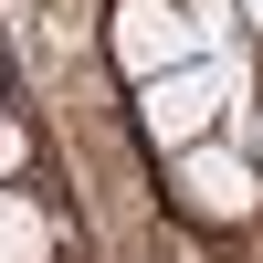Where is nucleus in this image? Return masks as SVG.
I'll list each match as a JSON object with an SVG mask.
<instances>
[{
	"label": "nucleus",
	"instance_id": "f257e3e1",
	"mask_svg": "<svg viewBox=\"0 0 263 263\" xmlns=\"http://www.w3.org/2000/svg\"><path fill=\"white\" fill-rule=\"evenodd\" d=\"M168 200H179L190 221H211V232H242L253 200H263V168L242 158V137H200V147L168 158Z\"/></svg>",
	"mask_w": 263,
	"mask_h": 263
},
{
	"label": "nucleus",
	"instance_id": "f03ea898",
	"mask_svg": "<svg viewBox=\"0 0 263 263\" xmlns=\"http://www.w3.org/2000/svg\"><path fill=\"white\" fill-rule=\"evenodd\" d=\"M105 42H116V63H126L137 84L200 63V21H190L179 0H116V11H105Z\"/></svg>",
	"mask_w": 263,
	"mask_h": 263
},
{
	"label": "nucleus",
	"instance_id": "7ed1b4c3",
	"mask_svg": "<svg viewBox=\"0 0 263 263\" xmlns=\"http://www.w3.org/2000/svg\"><path fill=\"white\" fill-rule=\"evenodd\" d=\"M137 137L158 147V158H179V147L221 137V95H211L200 63H179V74H147V84H137Z\"/></svg>",
	"mask_w": 263,
	"mask_h": 263
},
{
	"label": "nucleus",
	"instance_id": "20e7f679",
	"mask_svg": "<svg viewBox=\"0 0 263 263\" xmlns=\"http://www.w3.org/2000/svg\"><path fill=\"white\" fill-rule=\"evenodd\" d=\"M0 263H53V221H42V200L32 190H0Z\"/></svg>",
	"mask_w": 263,
	"mask_h": 263
},
{
	"label": "nucleus",
	"instance_id": "39448f33",
	"mask_svg": "<svg viewBox=\"0 0 263 263\" xmlns=\"http://www.w3.org/2000/svg\"><path fill=\"white\" fill-rule=\"evenodd\" d=\"M21 168H32V126H21V116H11V105H0V190H11V179H21Z\"/></svg>",
	"mask_w": 263,
	"mask_h": 263
},
{
	"label": "nucleus",
	"instance_id": "423d86ee",
	"mask_svg": "<svg viewBox=\"0 0 263 263\" xmlns=\"http://www.w3.org/2000/svg\"><path fill=\"white\" fill-rule=\"evenodd\" d=\"M242 21H253V32H263V0H242Z\"/></svg>",
	"mask_w": 263,
	"mask_h": 263
},
{
	"label": "nucleus",
	"instance_id": "0eeeda50",
	"mask_svg": "<svg viewBox=\"0 0 263 263\" xmlns=\"http://www.w3.org/2000/svg\"><path fill=\"white\" fill-rule=\"evenodd\" d=\"M253 168H263V116H253Z\"/></svg>",
	"mask_w": 263,
	"mask_h": 263
}]
</instances>
